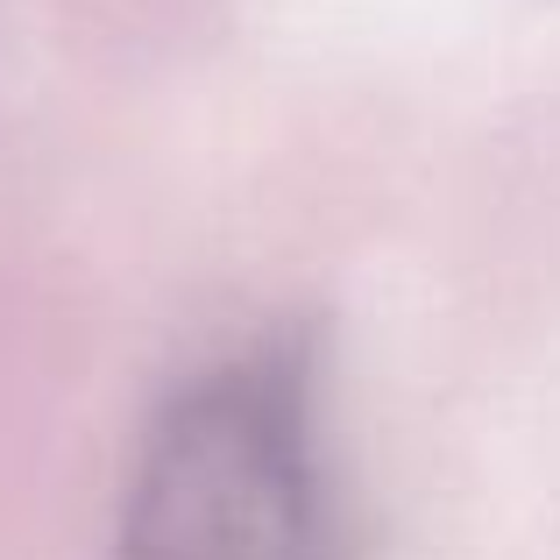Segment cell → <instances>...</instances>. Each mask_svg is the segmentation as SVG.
Wrapping results in <instances>:
<instances>
[{"mask_svg": "<svg viewBox=\"0 0 560 560\" xmlns=\"http://www.w3.org/2000/svg\"><path fill=\"white\" fill-rule=\"evenodd\" d=\"M121 553L341 560V504L299 348H248L156 411L128 482Z\"/></svg>", "mask_w": 560, "mask_h": 560, "instance_id": "6da1fadb", "label": "cell"}]
</instances>
